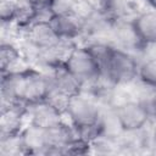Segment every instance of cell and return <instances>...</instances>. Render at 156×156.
I'll use <instances>...</instances> for the list:
<instances>
[{
	"mask_svg": "<svg viewBox=\"0 0 156 156\" xmlns=\"http://www.w3.org/2000/svg\"><path fill=\"white\" fill-rule=\"evenodd\" d=\"M139 65L136 55L116 48L101 76L115 85H128L138 78Z\"/></svg>",
	"mask_w": 156,
	"mask_h": 156,
	"instance_id": "obj_1",
	"label": "cell"
},
{
	"mask_svg": "<svg viewBox=\"0 0 156 156\" xmlns=\"http://www.w3.org/2000/svg\"><path fill=\"white\" fill-rule=\"evenodd\" d=\"M101 112L99 101L87 93H78L69 98L65 117L76 127L85 123L96 122Z\"/></svg>",
	"mask_w": 156,
	"mask_h": 156,
	"instance_id": "obj_2",
	"label": "cell"
},
{
	"mask_svg": "<svg viewBox=\"0 0 156 156\" xmlns=\"http://www.w3.org/2000/svg\"><path fill=\"white\" fill-rule=\"evenodd\" d=\"M65 67L82 82L94 79L101 74V69L85 44H77L71 51Z\"/></svg>",
	"mask_w": 156,
	"mask_h": 156,
	"instance_id": "obj_3",
	"label": "cell"
},
{
	"mask_svg": "<svg viewBox=\"0 0 156 156\" xmlns=\"http://www.w3.org/2000/svg\"><path fill=\"white\" fill-rule=\"evenodd\" d=\"M116 112L123 132L127 133L141 130L151 122L145 104L138 100H129L122 104L116 107Z\"/></svg>",
	"mask_w": 156,
	"mask_h": 156,
	"instance_id": "obj_4",
	"label": "cell"
},
{
	"mask_svg": "<svg viewBox=\"0 0 156 156\" xmlns=\"http://www.w3.org/2000/svg\"><path fill=\"white\" fill-rule=\"evenodd\" d=\"M111 44L121 50L132 52L138 56V52L143 46V43L133 26L132 20H121L115 22Z\"/></svg>",
	"mask_w": 156,
	"mask_h": 156,
	"instance_id": "obj_5",
	"label": "cell"
},
{
	"mask_svg": "<svg viewBox=\"0 0 156 156\" xmlns=\"http://www.w3.org/2000/svg\"><path fill=\"white\" fill-rule=\"evenodd\" d=\"M49 149L45 154L48 155H65L66 146L77 136L74 126L66 118L55 126L48 128Z\"/></svg>",
	"mask_w": 156,
	"mask_h": 156,
	"instance_id": "obj_6",
	"label": "cell"
},
{
	"mask_svg": "<svg viewBox=\"0 0 156 156\" xmlns=\"http://www.w3.org/2000/svg\"><path fill=\"white\" fill-rule=\"evenodd\" d=\"M24 155H45L49 149L48 128L27 122L21 132Z\"/></svg>",
	"mask_w": 156,
	"mask_h": 156,
	"instance_id": "obj_7",
	"label": "cell"
},
{
	"mask_svg": "<svg viewBox=\"0 0 156 156\" xmlns=\"http://www.w3.org/2000/svg\"><path fill=\"white\" fill-rule=\"evenodd\" d=\"M65 118V113L46 100L30 104L27 112V122L43 128H50Z\"/></svg>",
	"mask_w": 156,
	"mask_h": 156,
	"instance_id": "obj_8",
	"label": "cell"
},
{
	"mask_svg": "<svg viewBox=\"0 0 156 156\" xmlns=\"http://www.w3.org/2000/svg\"><path fill=\"white\" fill-rule=\"evenodd\" d=\"M49 74L51 77V88L57 90L58 93L71 98L82 91L83 82L74 74H72L65 67V65L55 67L49 72Z\"/></svg>",
	"mask_w": 156,
	"mask_h": 156,
	"instance_id": "obj_9",
	"label": "cell"
},
{
	"mask_svg": "<svg viewBox=\"0 0 156 156\" xmlns=\"http://www.w3.org/2000/svg\"><path fill=\"white\" fill-rule=\"evenodd\" d=\"M50 24L60 39L78 41L79 38H83L84 34L83 23L74 15L54 16Z\"/></svg>",
	"mask_w": 156,
	"mask_h": 156,
	"instance_id": "obj_10",
	"label": "cell"
},
{
	"mask_svg": "<svg viewBox=\"0 0 156 156\" xmlns=\"http://www.w3.org/2000/svg\"><path fill=\"white\" fill-rule=\"evenodd\" d=\"M23 37L27 38L29 41H32L34 45H37L40 49H48V48L55 45L60 40V38L55 33L54 28L51 27L50 22H35V23H33L24 32Z\"/></svg>",
	"mask_w": 156,
	"mask_h": 156,
	"instance_id": "obj_11",
	"label": "cell"
},
{
	"mask_svg": "<svg viewBox=\"0 0 156 156\" xmlns=\"http://www.w3.org/2000/svg\"><path fill=\"white\" fill-rule=\"evenodd\" d=\"M132 21L143 44L156 41V10L140 11Z\"/></svg>",
	"mask_w": 156,
	"mask_h": 156,
	"instance_id": "obj_12",
	"label": "cell"
},
{
	"mask_svg": "<svg viewBox=\"0 0 156 156\" xmlns=\"http://www.w3.org/2000/svg\"><path fill=\"white\" fill-rule=\"evenodd\" d=\"M24 65V61L22 58L21 50L17 44L13 43H1L0 44V71L2 73H7L11 71L21 69L18 66Z\"/></svg>",
	"mask_w": 156,
	"mask_h": 156,
	"instance_id": "obj_13",
	"label": "cell"
},
{
	"mask_svg": "<svg viewBox=\"0 0 156 156\" xmlns=\"http://www.w3.org/2000/svg\"><path fill=\"white\" fill-rule=\"evenodd\" d=\"M24 155L21 134L0 138V156H20Z\"/></svg>",
	"mask_w": 156,
	"mask_h": 156,
	"instance_id": "obj_14",
	"label": "cell"
},
{
	"mask_svg": "<svg viewBox=\"0 0 156 156\" xmlns=\"http://www.w3.org/2000/svg\"><path fill=\"white\" fill-rule=\"evenodd\" d=\"M74 128H76L77 136H79L80 139H83L90 144H93L94 141H96L99 138L102 136V129H101V126L99 123V119L96 122L76 126Z\"/></svg>",
	"mask_w": 156,
	"mask_h": 156,
	"instance_id": "obj_15",
	"label": "cell"
},
{
	"mask_svg": "<svg viewBox=\"0 0 156 156\" xmlns=\"http://www.w3.org/2000/svg\"><path fill=\"white\" fill-rule=\"evenodd\" d=\"M138 78L145 84L156 88V60L140 61Z\"/></svg>",
	"mask_w": 156,
	"mask_h": 156,
	"instance_id": "obj_16",
	"label": "cell"
},
{
	"mask_svg": "<svg viewBox=\"0 0 156 156\" xmlns=\"http://www.w3.org/2000/svg\"><path fill=\"white\" fill-rule=\"evenodd\" d=\"M78 0H51L50 9L54 16L73 15Z\"/></svg>",
	"mask_w": 156,
	"mask_h": 156,
	"instance_id": "obj_17",
	"label": "cell"
},
{
	"mask_svg": "<svg viewBox=\"0 0 156 156\" xmlns=\"http://www.w3.org/2000/svg\"><path fill=\"white\" fill-rule=\"evenodd\" d=\"M91 152V144L76 136L65 149V155H87Z\"/></svg>",
	"mask_w": 156,
	"mask_h": 156,
	"instance_id": "obj_18",
	"label": "cell"
},
{
	"mask_svg": "<svg viewBox=\"0 0 156 156\" xmlns=\"http://www.w3.org/2000/svg\"><path fill=\"white\" fill-rule=\"evenodd\" d=\"M147 111H149V115L151 117V119L156 121V89L152 91V94L149 96V99L144 102Z\"/></svg>",
	"mask_w": 156,
	"mask_h": 156,
	"instance_id": "obj_19",
	"label": "cell"
},
{
	"mask_svg": "<svg viewBox=\"0 0 156 156\" xmlns=\"http://www.w3.org/2000/svg\"><path fill=\"white\" fill-rule=\"evenodd\" d=\"M27 1L33 6H45V5H50L51 2V0H27Z\"/></svg>",
	"mask_w": 156,
	"mask_h": 156,
	"instance_id": "obj_20",
	"label": "cell"
},
{
	"mask_svg": "<svg viewBox=\"0 0 156 156\" xmlns=\"http://www.w3.org/2000/svg\"><path fill=\"white\" fill-rule=\"evenodd\" d=\"M145 2L151 10H156V0H145Z\"/></svg>",
	"mask_w": 156,
	"mask_h": 156,
	"instance_id": "obj_21",
	"label": "cell"
}]
</instances>
